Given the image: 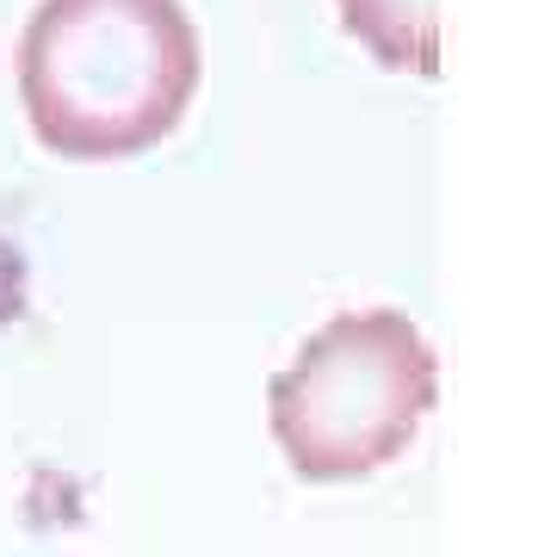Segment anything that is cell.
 Listing matches in <instances>:
<instances>
[{
	"label": "cell",
	"mask_w": 557,
	"mask_h": 557,
	"mask_svg": "<svg viewBox=\"0 0 557 557\" xmlns=\"http://www.w3.org/2000/svg\"><path fill=\"white\" fill-rule=\"evenodd\" d=\"M205 81L186 0H38L20 32V106L62 161H131L180 131Z\"/></svg>",
	"instance_id": "cell-1"
},
{
	"label": "cell",
	"mask_w": 557,
	"mask_h": 557,
	"mask_svg": "<svg viewBox=\"0 0 557 557\" xmlns=\"http://www.w3.org/2000/svg\"><path fill=\"white\" fill-rule=\"evenodd\" d=\"M341 32L391 75H440V0H335Z\"/></svg>",
	"instance_id": "cell-3"
},
{
	"label": "cell",
	"mask_w": 557,
	"mask_h": 557,
	"mask_svg": "<svg viewBox=\"0 0 557 557\" xmlns=\"http://www.w3.org/2000/svg\"><path fill=\"white\" fill-rule=\"evenodd\" d=\"M434 347L403 310H341L267 384V421L304 483H359L416 446Z\"/></svg>",
	"instance_id": "cell-2"
}]
</instances>
